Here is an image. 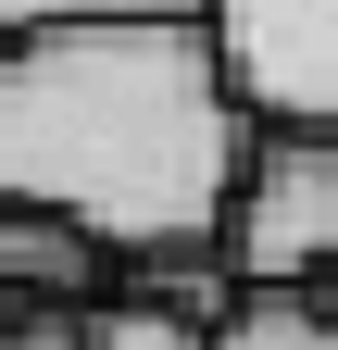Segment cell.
Returning <instances> with one entry per match:
<instances>
[{
    "label": "cell",
    "instance_id": "obj_1",
    "mask_svg": "<svg viewBox=\"0 0 338 350\" xmlns=\"http://www.w3.org/2000/svg\"><path fill=\"white\" fill-rule=\"evenodd\" d=\"M250 138L213 13H75L0 51V200H51L125 262L226 250Z\"/></svg>",
    "mask_w": 338,
    "mask_h": 350
},
{
    "label": "cell",
    "instance_id": "obj_2",
    "mask_svg": "<svg viewBox=\"0 0 338 350\" xmlns=\"http://www.w3.org/2000/svg\"><path fill=\"white\" fill-rule=\"evenodd\" d=\"M238 288H326L338 275V125H263L226 200Z\"/></svg>",
    "mask_w": 338,
    "mask_h": 350
},
{
    "label": "cell",
    "instance_id": "obj_3",
    "mask_svg": "<svg viewBox=\"0 0 338 350\" xmlns=\"http://www.w3.org/2000/svg\"><path fill=\"white\" fill-rule=\"evenodd\" d=\"M250 125H338V0H213Z\"/></svg>",
    "mask_w": 338,
    "mask_h": 350
},
{
    "label": "cell",
    "instance_id": "obj_4",
    "mask_svg": "<svg viewBox=\"0 0 338 350\" xmlns=\"http://www.w3.org/2000/svg\"><path fill=\"white\" fill-rule=\"evenodd\" d=\"M113 275H125V250L101 226H75L51 200H0V300L13 313H88Z\"/></svg>",
    "mask_w": 338,
    "mask_h": 350
},
{
    "label": "cell",
    "instance_id": "obj_5",
    "mask_svg": "<svg viewBox=\"0 0 338 350\" xmlns=\"http://www.w3.org/2000/svg\"><path fill=\"white\" fill-rule=\"evenodd\" d=\"M213 350H338V300L326 288H238Z\"/></svg>",
    "mask_w": 338,
    "mask_h": 350
},
{
    "label": "cell",
    "instance_id": "obj_6",
    "mask_svg": "<svg viewBox=\"0 0 338 350\" xmlns=\"http://www.w3.org/2000/svg\"><path fill=\"white\" fill-rule=\"evenodd\" d=\"M75 350H213V325L200 313H176V300H151V288H101L88 313H75Z\"/></svg>",
    "mask_w": 338,
    "mask_h": 350
},
{
    "label": "cell",
    "instance_id": "obj_7",
    "mask_svg": "<svg viewBox=\"0 0 338 350\" xmlns=\"http://www.w3.org/2000/svg\"><path fill=\"white\" fill-rule=\"evenodd\" d=\"M75 13H213V0H0V51L38 25H75Z\"/></svg>",
    "mask_w": 338,
    "mask_h": 350
},
{
    "label": "cell",
    "instance_id": "obj_8",
    "mask_svg": "<svg viewBox=\"0 0 338 350\" xmlns=\"http://www.w3.org/2000/svg\"><path fill=\"white\" fill-rule=\"evenodd\" d=\"M0 350H75V313H13V325H0Z\"/></svg>",
    "mask_w": 338,
    "mask_h": 350
},
{
    "label": "cell",
    "instance_id": "obj_9",
    "mask_svg": "<svg viewBox=\"0 0 338 350\" xmlns=\"http://www.w3.org/2000/svg\"><path fill=\"white\" fill-rule=\"evenodd\" d=\"M0 325H13V300H0Z\"/></svg>",
    "mask_w": 338,
    "mask_h": 350
}]
</instances>
